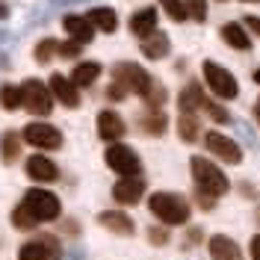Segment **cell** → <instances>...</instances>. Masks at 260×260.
Here are the masks:
<instances>
[{"instance_id": "obj_40", "label": "cell", "mask_w": 260, "mask_h": 260, "mask_svg": "<svg viewBox=\"0 0 260 260\" xmlns=\"http://www.w3.org/2000/svg\"><path fill=\"white\" fill-rule=\"evenodd\" d=\"M254 83H260V68H257V71H254Z\"/></svg>"}, {"instance_id": "obj_24", "label": "cell", "mask_w": 260, "mask_h": 260, "mask_svg": "<svg viewBox=\"0 0 260 260\" xmlns=\"http://www.w3.org/2000/svg\"><path fill=\"white\" fill-rule=\"evenodd\" d=\"M204 101H207V95H204V89H201L198 83H189V86L180 92V98H178L180 110H189V113L201 110V107H204Z\"/></svg>"}, {"instance_id": "obj_16", "label": "cell", "mask_w": 260, "mask_h": 260, "mask_svg": "<svg viewBox=\"0 0 260 260\" xmlns=\"http://www.w3.org/2000/svg\"><path fill=\"white\" fill-rule=\"evenodd\" d=\"M207 248H210V257L213 260H243L240 245L234 243L231 237H225V234H216V237H210Z\"/></svg>"}, {"instance_id": "obj_7", "label": "cell", "mask_w": 260, "mask_h": 260, "mask_svg": "<svg viewBox=\"0 0 260 260\" xmlns=\"http://www.w3.org/2000/svg\"><path fill=\"white\" fill-rule=\"evenodd\" d=\"M104 160H107V166L113 169L115 175H121V178H133V175H139V169H142L139 154L130 145H121V142H115V145L107 148Z\"/></svg>"}, {"instance_id": "obj_5", "label": "cell", "mask_w": 260, "mask_h": 260, "mask_svg": "<svg viewBox=\"0 0 260 260\" xmlns=\"http://www.w3.org/2000/svg\"><path fill=\"white\" fill-rule=\"evenodd\" d=\"M204 83H207V89H210L216 98H237L240 95V83H237V77L228 71L225 65H219V62H204Z\"/></svg>"}, {"instance_id": "obj_21", "label": "cell", "mask_w": 260, "mask_h": 260, "mask_svg": "<svg viewBox=\"0 0 260 260\" xmlns=\"http://www.w3.org/2000/svg\"><path fill=\"white\" fill-rule=\"evenodd\" d=\"M98 77H101V62H80V65H74V71H71V83L77 89H89Z\"/></svg>"}, {"instance_id": "obj_42", "label": "cell", "mask_w": 260, "mask_h": 260, "mask_svg": "<svg viewBox=\"0 0 260 260\" xmlns=\"http://www.w3.org/2000/svg\"><path fill=\"white\" fill-rule=\"evenodd\" d=\"M245 3H260V0H245Z\"/></svg>"}, {"instance_id": "obj_39", "label": "cell", "mask_w": 260, "mask_h": 260, "mask_svg": "<svg viewBox=\"0 0 260 260\" xmlns=\"http://www.w3.org/2000/svg\"><path fill=\"white\" fill-rule=\"evenodd\" d=\"M254 118L260 121V101H257V107H254Z\"/></svg>"}, {"instance_id": "obj_13", "label": "cell", "mask_w": 260, "mask_h": 260, "mask_svg": "<svg viewBox=\"0 0 260 260\" xmlns=\"http://www.w3.org/2000/svg\"><path fill=\"white\" fill-rule=\"evenodd\" d=\"M62 27H65V32L71 36V42H77V45H86V42L95 39V27H92V21L86 15H65Z\"/></svg>"}, {"instance_id": "obj_4", "label": "cell", "mask_w": 260, "mask_h": 260, "mask_svg": "<svg viewBox=\"0 0 260 260\" xmlns=\"http://www.w3.org/2000/svg\"><path fill=\"white\" fill-rule=\"evenodd\" d=\"M21 207L30 213L36 222H53V219H59V198L53 192H48V189H27V195H24V201H21Z\"/></svg>"}, {"instance_id": "obj_8", "label": "cell", "mask_w": 260, "mask_h": 260, "mask_svg": "<svg viewBox=\"0 0 260 260\" xmlns=\"http://www.w3.org/2000/svg\"><path fill=\"white\" fill-rule=\"evenodd\" d=\"M21 136H24V142L32 148H42V151H56V148H62V133L48 124V121H32L27 127L21 130Z\"/></svg>"}, {"instance_id": "obj_32", "label": "cell", "mask_w": 260, "mask_h": 260, "mask_svg": "<svg viewBox=\"0 0 260 260\" xmlns=\"http://www.w3.org/2000/svg\"><path fill=\"white\" fill-rule=\"evenodd\" d=\"M201 110H204V113L210 115V118H213V121H216V124H225L228 118H231V115L225 113V107H219V104H213L210 98L204 101V107H201Z\"/></svg>"}, {"instance_id": "obj_11", "label": "cell", "mask_w": 260, "mask_h": 260, "mask_svg": "<svg viewBox=\"0 0 260 260\" xmlns=\"http://www.w3.org/2000/svg\"><path fill=\"white\" fill-rule=\"evenodd\" d=\"M50 95L56 98L62 107H77L80 104V89L71 83V77H65V74H50Z\"/></svg>"}, {"instance_id": "obj_28", "label": "cell", "mask_w": 260, "mask_h": 260, "mask_svg": "<svg viewBox=\"0 0 260 260\" xmlns=\"http://www.w3.org/2000/svg\"><path fill=\"white\" fill-rule=\"evenodd\" d=\"M53 50H59V45L53 42V39H42L39 45H36V50H32V56H36V62H50V56H53Z\"/></svg>"}, {"instance_id": "obj_31", "label": "cell", "mask_w": 260, "mask_h": 260, "mask_svg": "<svg viewBox=\"0 0 260 260\" xmlns=\"http://www.w3.org/2000/svg\"><path fill=\"white\" fill-rule=\"evenodd\" d=\"M183 6L192 21H207V0H183Z\"/></svg>"}, {"instance_id": "obj_38", "label": "cell", "mask_w": 260, "mask_h": 260, "mask_svg": "<svg viewBox=\"0 0 260 260\" xmlns=\"http://www.w3.org/2000/svg\"><path fill=\"white\" fill-rule=\"evenodd\" d=\"M245 27H248V30H254L260 36V18H254V15H248L245 18Z\"/></svg>"}, {"instance_id": "obj_25", "label": "cell", "mask_w": 260, "mask_h": 260, "mask_svg": "<svg viewBox=\"0 0 260 260\" xmlns=\"http://www.w3.org/2000/svg\"><path fill=\"white\" fill-rule=\"evenodd\" d=\"M166 113L162 110H148L142 118H139V127L145 130V133H151V136H160L162 130H166Z\"/></svg>"}, {"instance_id": "obj_33", "label": "cell", "mask_w": 260, "mask_h": 260, "mask_svg": "<svg viewBox=\"0 0 260 260\" xmlns=\"http://www.w3.org/2000/svg\"><path fill=\"white\" fill-rule=\"evenodd\" d=\"M145 104H148V107H151V110H160L162 104H166V89H162L160 83H154V89L148 92Z\"/></svg>"}, {"instance_id": "obj_22", "label": "cell", "mask_w": 260, "mask_h": 260, "mask_svg": "<svg viewBox=\"0 0 260 260\" xmlns=\"http://www.w3.org/2000/svg\"><path fill=\"white\" fill-rule=\"evenodd\" d=\"M86 18H89V21H92V27L101 30V32H115V27H118L115 9H110V6H95Z\"/></svg>"}, {"instance_id": "obj_17", "label": "cell", "mask_w": 260, "mask_h": 260, "mask_svg": "<svg viewBox=\"0 0 260 260\" xmlns=\"http://www.w3.org/2000/svg\"><path fill=\"white\" fill-rule=\"evenodd\" d=\"M130 32L133 36H139V39H148V36H154L157 32V9H139V12H133L130 18Z\"/></svg>"}, {"instance_id": "obj_12", "label": "cell", "mask_w": 260, "mask_h": 260, "mask_svg": "<svg viewBox=\"0 0 260 260\" xmlns=\"http://www.w3.org/2000/svg\"><path fill=\"white\" fill-rule=\"evenodd\" d=\"M124 121H121V115L113 113V110H104V113H98V136L104 139V142H110L115 145L121 136H124Z\"/></svg>"}, {"instance_id": "obj_41", "label": "cell", "mask_w": 260, "mask_h": 260, "mask_svg": "<svg viewBox=\"0 0 260 260\" xmlns=\"http://www.w3.org/2000/svg\"><path fill=\"white\" fill-rule=\"evenodd\" d=\"M3 15H6V6H0V18H3Z\"/></svg>"}, {"instance_id": "obj_35", "label": "cell", "mask_w": 260, "mask_h": 260, "mask_svg": "<svg viewBox=\"0 0 260 260\" xmlns=\"http://www.w3.org/2000/svg\"><path fill=\"white\" fill-rule=\"evenodd\" d=\"M148 240H151L154 245H166V243H169V231H162V228H151Z\"/></svg>"}, {"instance_id": "obj_9", "label": "cell", "mask_w": 260, "mask_h": 260, "mask_svg": "<svg viewBox=\"0 0 260 260\" xmlns=\"http://www.w3.org/2000/svg\"><path fill=\"white\" fill-rule=\"evenodd\" d=\"M204 145H207V151H210L213 157L231 162V166L243 162V148L237 145L231 136H225L222 130H207V133H204Z\"/></svg>"}, {"instance_id": "obj_34", "label": "cell", "mask_w": 260, "mask_h": 260, "mask_svg": "<svg viewBox=\"0 0 260 260\" xmlns=\"http://www.w3.org/2000/svg\"><path fill=\"white\" fill-rule=\"evenodd\" d=\"M83 45H77V42H62L59 45V56H65V59H74L77 53H80Z\"/></svg>"}, {"instance_id": "obj_19", "label": "cell", "mask_w": 260, "mask_h": 260, "mask_svg": "<svg viewBox=\"0 0 260 260\" xmlns=\"http://www.w3.org/2000/svg\"><path fill=\"white\" fill-rule=\"evenodd\" d=\"M139 48H142V53H145L148 59H162V56H169L172 42H169L166 32H154V36H148V39L139 42Z\"/></svg>"}, {"instance_id": "obj_10", "label": "cell", "mask_w": 260, "mask_h": 260, "mask_svg": "<svg viewBox=\"0 0 260 260\" xmlns=\"http://www.w3.org/2000/svg\"><path fill=\"white\" fill-rule=\"evenodd\" d=\"M59 257V243H56V237H36L30 243L21 245V251H18V260H56Z\"/></svg>"}, {"instance_id": "obj_2", "label": "cell", "mask_w": 260, "mask_h": 260, "mask_svg": "<svg viewBox=\"0 0 260 260\" xmlns=\"http://www.w3.org/2000/svg\"><path fill=\"white\" fill-rule=\"evenodd\" d=\"M192 178H195L198 192L210 195V198H219V195H225L228 189H231L225 172H222L216 162L204 160V157H192Z\"/></svg>"}, {"instance_id": "obj_36", "label": "cell", "mask_w": 260, "mask_h": 260, "mask_svg": "<svg viewBox=\"0 0 260 260\" xmlns=\"http://www.w3.org/2000/svg\"><path fill=\"white\" fill-rule=\"evenodd\" d=\"M195 198H198V204H201V210H213V204H216V198H210V195H204V192H198Z\"/></svg>"}, {"instance_id": "obj_18", "label": "cell", "mask_w": 260, "mask_h": 260, "mask_svg": "<svg viewBox=\"0 0 260 260\" xmlns=\"http://www.w3.org/2000/svg\"><path fill=\"white\" fill-rule=\"evenodd\" d=\"M98 222L107 228V231L118 234V237H130V234H133V219L121 210H104L98 216Z\"/></svg>"}, {"instance_id": "obj_15", "label": "cell", "mask_w": 260, "mask_h": 260, "mask_svg": "<svg viewBox=\"0 0 260 260\" xmlns=\"http://www.w3.org/2000/svg\"><path fill=\"white\" fill-rule=\"evenodd\" d=\"M27 175L32 180H39V183H50V180L59 178V169H56V162L48 160L45 154H36L27 160Z\"/></svg>"}, {"instance_id": "obj_37", "label": "cell", "mask_w": 260, "mask_h": 260, "mask_svg": "<svg viewBox=\"0 0 260 260\" xmlns=\"http://www.w3.org/2000/svg\"><path fill=\"white\" fill-rule=\"evenodd\" d=\"M251 260H260V234L251 237Z\"/></svg>"}, {"instance_id": "obj_1", "label": "cell", "mask_w": 260, "mask_h": 260, "mask_svg": "<svg viewBox=\"0 0 260 260\" xmlns=\"http://www.w3.org/2000/svg\"><path fill=\"white\" fill-rule=\"evenodd\" d=\"M148 210L166 225H186L189 222V201L175 192H154L148 198Z\"/></svg>"}, {"instance_id": "obj_29", "label": "cell", "mask_w": 260, "mask_h": 260, "mask_svg": "<svg viewBox=\"0 0 260 260\" xmlns=\"http://www.w3.org/2000/svg\"><path fill=\"white\" fill-rule=\"evenodd\" d=\"M9 219H12V225H15L18 231H32V228L39 225V222H36V219H32L30 213H27L24 207H21V204H18L15 210H12V216H9Z\"/></svg>"}, {"instance_id": "obj_23", "label": "cell", "mask_w": 260, "mask_h": 260, "mask_svg": "<svg viewBox=\"0 0 260 260\" xmlns=\"http://www.w3.org/2000/svg\"><path fill=\"white\" fill-rule=\"evenodd\" d=\"M222 39H225L231 48H237V50H248V48H251L248 32H245L243 24H237V21H231V24H225V27H222Z\"/></svg>"}, {"instance_id": "obj_26", "label": "cell", "mask_w": 260, "mask_h": 260, "mask_svg": "<svg viewBox=\"0 0 260 260\" xmlns=\"http://www.w3.org/2000/svg\"><path fill=\"white\" fill-rule=\"evenodd\" d=\"M0 157H3V162H15L21 157V139H18L15 130L3 133V139H0Z\"/></svg>"}, {"instance_id": "obj_14", "label": "cell", "mask_w": 260, "mask_h": 260, "mask_svg": "<svg viewBox=\"0 0 260 260\" xmlns=\"http://www.w3.org/2000/svg\"><path fill=\"white\" fill-rule=\"evenodd\" d=\"M142 195H145V180L139 178H121L113 186V198L118 204H136Z\"/></svg>"}, {"instance_id": "obj_6", "label": "cell", "mask_w": 260, "mask_h": 260, "mask_svg": "<svg viewBox=\"0 0 260 260\" xmlns=\"http://www.w3.org/2000/svg\"><path fill=\"white\" fill-rule=\"evenodd\" d=\"M21 95H24V110L32 115H45L53 110V95H50V86H45L42 80H36V77H30V80L21 83Z\"/></svg>"}, {"instance_id": "obj_27", "label": "cell", "mask_w": 260, "mask_h": 260, "mask_svg": "<svg viewBox=\"0 0 260 260\" xmlns=\"http://www.w3.org/2000/svg\"><path fill=\"white\" fill-rule=\"evenodd\" d=\"M0 107H3V110H18V107H24L21 86H12V83L0 86Z\"/></svg>"}, {"instance_id": "obj_20", "label": "cell", "mask_w": 260, "mask_h": 260, "mask_svg": "<svg viewBox=\"0 0 260 260\" xmlns=\"http://www.w3.org/2000/svg\"><path fill=\"white\" fill-rule=\"evenodd\" d=\"M178 133H180V139H183L186 145H192L195 139L201 136L198 113H189V110H180V115H178Z\"/></svg>"}, {"instance_id": "obj_30", "label": "cell", "mask_w": 260, "mask_h": 260, "mask_svg": "<svg viewBox=\"0 0 260 260\" xmlns=\"http://www.w3.org/2000/svg\"><path fill=\"white\" fill-rule=\"evenodd\" d=\"M160 6L166 9V15L172 18V21H183L186 15V6H183V0H160Z\"/></svg>"}, {"instance_id": "obj_3", "label": "cell", "mask_w": 260, "mask_h": 260, "mask_svg": "<svg viewBox=\"0 0 260 260\" xmlns=\"http://www.w3.org/2000/svg\"><path fill=\"white\" fill-rule=\"evenodd\" d=\"M113 83H118L124 92H133V95L139 98H148V92L154 89V80H151V74H148L145 68H139V65L133 62H118L113 68Z\"/></svg>"}]
</instances>
